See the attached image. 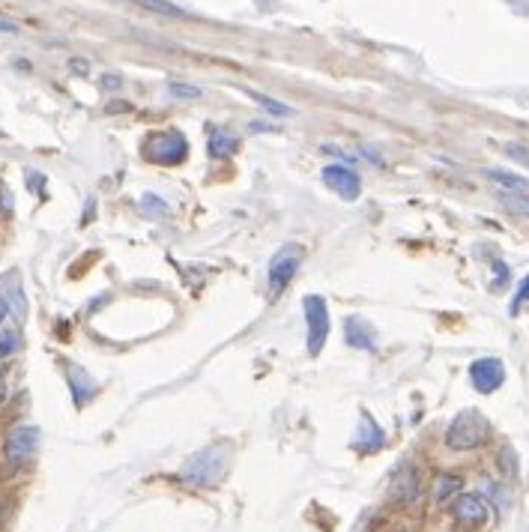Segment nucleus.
<instances>
[{"instance_id":"nucleus-1","label":"nucleus","mask_w":529,"mask_h":532,"mask_svg":"<svg viewBox=\"0 0 529 532\" xmlns=\"http://www.w3.org/2000/svg\"><path fill=\"white\" fill-rule=\"evenodd\" d=\"M228 470H231V446L213 443L180 467V482L192 488H219Z\"/></svg>"},{"instance_id":"nucleus-2","label":"nucleus","mask_w":529,"mask_h":532,"mask_svg":"<svg viewBox=\"0 0 529 532\" xmlns=\"http://www.w3.org/2000/svg\"><path fill=\"white\" fill-rule=\"evenodd\" d=\"M488 434H491L488 419L479 410H464L452 419L446 431V446L452 452H473L488 443Z\"/></svg>"},{"instance_id":"nucleus-3","label":"nucleus","mask_w":529,"mask_h":532,"mask_svg":"<svg viewBox=\"0 0 529 532\" xmlns=\"http://www.w3.org/2000/svg\"><path fill=\"white\" fill-rule=\"evenodd\" d=\"M0 452H3V461L9 467L30 464L36 458V452H39V428H33V425H15V428H9L6 437H3V449Z\"/></svg>"},{"instance_id":"nucleus-4","label":"nucleus","mask_w":529,"mask_h":532,"mask_svg":"<svg viewBox=\"0 0 529 532\" xmlns=\"http://www.w3.org/2000/svg\"><path fill=\"white\" fill-rule=\"evenodd\" d=\"M305 308V323H308V353L320 356V350L326 347L329 338V308L323 296H305L302 302Z\"/></svg>"},{"instance_id":"nucleus-5","label":"nucleus","mask_w":529,"mask_h":532,"mask_svg":"<svg viewBox=\"0 0 529 532\" xmlns=\"http://www.w3.org/2000/svg\"><path fill=\"white\" fill-rule=\"evenodd\" d=\"M186 150H189L186 138H183L180 132H174V129L156 132V135L147 141V156H150L153 162H159V165H177V162H183V159H186Z\"/></svg>"},{"instance_id":"nucleus-6","label":"nucleus","mask_w":529,"mask_h":532,"mask_svg":"<svg viewBox=\"0 0 529 532\" xmlns=\"http://www.w3.org/2000/svg\"><path fill=\"white\" fill-rule=\"evenodd\" d=\"M299 261H302V249H296V246H284L272 258V264H269V293L272 296H281L287 290V284L293 281V275L299 269Z\"/></svg>"},{"instance_id":"nucleus-7","label":"nucleus","mask_w":529,"mask_h":532,"mask_svg":"<svg viewBox=\"0 0 529 532\" xmlns=\"http://www.w3.org/2000/svg\"><path fill=\"white\" fill-rule=\"evenodd\" d=\"M320 177H323V186H326L329 192H335L338 198H344V201H356L359 192H362V180H359V174H356L353 168L326 165Z\"/></svg>"},{"instance_id":"nucleus-8","label":"nucleus","mask_w":529,"mask_h":532,"mask_svg":"<svg viewBox=\"0 0 529 532\" xmlns=\"http://www.w3.org/2000/svg\"><path fill=\"white\" fill-rule=\"evenodd\" d=\"M470 380H473V386H476L482 395H491V392H497V389L503 386L506 368H503L500 359L485 356V359H476V362L470 365Z\"/></svg>"},{"instance_id":"nucleus-9","label":"nucleus","mask_w":529,"mask_h":532,"mask_svg":"<svg viewBox=\"0 0 529 532\" xmlns=\"http://www.w3.org/2000/svg\"><path fill=\"white\" fill-rule=\"evenodd\" d=\"M491 506L479 497V494H458V500L452 503V518L461 527H482L488 524Z\"/></svg>"},{"instance_id":"nucleus-10","label":"nucleus","mask_w":529,"mask_h":532,"mask_svg":"<svg viewBox=\"0 0 529 532\" xmlns=\"http://www.w3.org/2000/svg\"><path fill=\"white\" fill-rule=\"evenodd\" d=\"M422 494V479H419V470L416 467H401L395 476H392V500L401 503V506H413Z\"/></svg>"},{"instance_id":"nucleus-11","label":"nucleus","mask_w":529,"mask_h":532,"mask_svg":"<svg viewBox=\"0 0 529 532\" xmlns=\"http://www.w3.org/2000/svg\"><path fill=\"white\" fill-rule=\"evenodd\" d=\"M344 341L356 350H371L374 347V329L368 320H362L359 314H350L344 320Z\"/></svg>"},{"instance_id":"nucleus-12","label":"nucleus","mask_w":529,"mask_h":532,"mask_svg":"<svg viewBox=\"0 0 529 532\" xmlns=\"http://www.w3.org/2000/svg\"><path fill=\"white\" fill-rule=\"evenodd\" d=\"M383 446V431L377 428V422L365 413L362 416V425L356 431V449L359 452H377Z\"/></svg>"},{"instance_id":"nucleus-13","label":"nucleus","mask_w":529,"mask_h":532,"mask_svg":"<svg viewBox=\"0 0 529 532\" xmlns=\"http://www.w3.org/2000/svg\"><path fill=\"white\" fill-rule=\"evenodd\" d=\"M461 488H464V479H461V476H455V473H440V476L434 479V500H437V503H449L455 494H461Z\"/></svg>"},{"instance_id":"nucleus-14","label":"nucleus","mask_w":529,"mask_h":532,"mask_svg":"<svg viewBox=\"0 0 529 532\" xmlns=\"http://www.w3.org/2000/svg\"><path fill=\"white\" fill-rule=\"evenodd\" d=\"M234 150H237V138L231 132L210 129V153L213 156H225V153H234Z\"/></svg>"},{"instance_id":"nucleus-15","label":"nucleus","mask_w":529,"mask_h":532,"mask_svg":"<svg viewBox=\"0 0 529 532\" xmlns=\"http://www.w3.org/2000/svg\"><path fill=\"white\" fill-rule=\"evenodd\" d=\"M138 6H144V9H150V12H159V15H168V18H183V15H189L186 9H180L177 3H171V0H135Z\"/></svg>"},{"instance_id":"nucleus-16","label":"nucleus","mask_w":529,"mask_h":532,"mask_svg":"<svg viewBox=\"0 0 529 532\" xmlns=\"http://www.w3.org/2000/svg\"><path fill=\"white\" fill-rule=\"evenodd\" d=\"M503 207L512 213V216H521V219H529V198L524 192H506L503 198Z\"/></svg>"},{"instance_id":"nucleus-17","label":"nucleus","mask_w":529,"mask_h":532,"mask_svg":"<svg viewBox=\"0 0 529 532\" xmlns=\"http://www.w3.org/2000/svg\"><path fill=\"white\" fill-rule=\"evenodd\" d=\"M488 180H494L497 186H506L509 192H512V189H518V192H524V189H527V180L512 177V174H506V171H488Z\"/></svg>"},{"instance_id":"nucleus-18","label":"nucleus","mask_w":529,"mask_h":532,"mask_svg":"<svg viewBox=\"0 0 529 532\" xmlns=\"http://www.w3.org/2000/svg\"><path fill=\"white\" fill-rule=\"evenodd\" d=\"M18 347H21L18 332H15V329H3V332H0V359H9Z\"/></svg>"},{"instance_id":"nucleus-19","label":"nucleus","mask_w":529,"mask_h":532,"mask_svg":"<svg viewBox=\"0 0 529 532\" xmlns=\"http://www.w3.org/2000/svg\"><path fill=\"white\" fill-rule=\"evenodd\" d=\"M249 96H252V99H258L269 114H278V117H290V114H293L287 105H278V102H275V99H269V96H261V93H249Z\"/></svg>"},{"instance_id":"nucleus-20","label":"nucleus","mask_w":529,"mask_h":532,"mask_svg":"<svg viewBox=\"0 0 529 532\" xmlns=\"http://www.w3.org/2000/svg\"><path fill=\"white\" fill-rule=\"evenodd\" d=\"M506 156H509L512 162L524 165L529 171V147H524V144H509V147H506Z\"/></svg>"},{"instance_id":"nucleus-21","label":"nucleus","mask_w":529,"mask_h":532,"mask_svg":"<svg viewBox=\"0 0 529 532\" xmlns=\"http://www.w3.org/2000/svg\"><path fill=\"white\" fill-rule=\"evenodd\" d=\"M171 96H180V99H198L201 90L198 87H189V84H168Z\"/></svg>"},{"instance_id":"nucleus-22","label":"nucleus","mask_w":529,"mask_h":532,"mask_svg":"<svg viewBox=\"0 0 529 532\" xmlns=\"http://www.w3.org/2000/svg\"><path fill=\"white\" fill-rule=\"evenodd\" d=\"M524 302H529V275L521 281V284H518V296L512 299V314H518Z\"/></svg>"},{"instance_id":"nucleus-23","label":"nucleus","mask_w":529,"mask_h":532,"mask_svg":"<svg viewBox=\"0 0 529 532\" xmlns=\"http://www.w3.org/2000/svg\"><path fill=\"white\" fill-rule=\"evenodd\" d=\"M0 33H18V24L6 15H0Z\"/></svg>"},{"instance_id":"nucleus-24","label":"nucleus","mask_w":529,"mask_h":532,"mask_svg":"<svg viewBox=\"0 0 529 532\" xmlns=\"http://www.w3.org/2000/svg\"><path fill=\"white\" fill-rule=\"evenodd\" d=\"M105 78H108V81H102V84H108V87H114V90L120 87V78H117V75H105Z\"/></svg>"},{"instance_id":"nucleus-25","label":"nucleus","mask_w":529,"mask_h":532,"mask_svg":"<svg viewBox=\"0 0 529 532\" xmlns=\"http://www.w3.org/2000/svg\"><path fill=\"white\" fill-rule=\"evenodd\" d=\"M6 395H9V389H6V380H0V407L6 404Z\"/></svg>"},{"instance_id":"nucleus-26","label":"nucleus","mask_w":529,"mask_h":532,"mask_svg":"<svg viewBox=\"0 0 529 532\" xmlns=\"http://www.w3.org/2000/svg\"><path fill=\"white\" fill-rule=\"evenodd\" d=\"M72 69H75V72H87V63H81V60H72Z\"/></svg>"},{"instance_id":"nucleus-27","label":"nucleus","mask_w":529,"mask_h":532,"mask_svg":"<svg viewBox=\"0 0 529 532\" xmlns=\"http://www.w3.org/2000/svg\"><path fill=\"white\" fill-rule=\"evenodd\" d=\"M3 317H6V302L0 299V323H3Z\"/></svg>"}]
</instances>
